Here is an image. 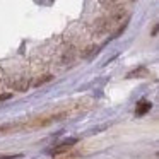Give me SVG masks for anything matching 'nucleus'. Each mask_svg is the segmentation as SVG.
Wrapping results in <instances>:
<instances>
[{"label":"nucleus","instance_id":"3","mask_svg":"<svg viewBox=\"0 0 159 159\" xmlns=\"http://www.w3.org/2000/svg\"><path fill=\"white\" fill-rule=\"evenodd\" d=\"M135 75H147V70H145V69L134 70V72H130V74H128V79H132V77H135Z\"/></svg>","mask_w":159,"mask_h":159},{"label":"nucleus","instance_id":"7","mask_svg":"<svg viewBox=\"0 0 159 159\" xmlns=\"http://www.w3.org/2000/svg\"><path fill=\"white\" fill-rule=\"evenodd\" d=\"M9 128H11V127H9V125H4V127H0V132H4V130H9Z\"/></svg>","mask_w":159,"mask_h":159},{"label":"nucleus","instance_id":"5","mask_svg":"<svg viewBox=\"0 0 159 159\" xmlns=\"http://www.w3.org/2000/svg\"><path fill=\"white\" fill-rule=\"evenodd\" d=\"M19 157H22V154H9V156H0V159H19Z\"/></svg>","mask_w":159,"mask_h":159},{"label":"nucleus","instance_id":"1","mask_svg":"<svg viewBox=\"0 0 159 159\" xmlns=\"http://www.w3.org/2000/svg\"><path fill=\"white\" fill-rule=\"evenodd\" d=\"M74 144H77V139H69V140L62 142L60 145H57L55 149H52V154H62V152H67Z\"/></svg>","mask_w":159,"mask_h":159},{"label":"nucleus","instance_id":"4","mask_svg":"<svg viewBox=\"0 0 159 159\" xmlns=\"http://www.w3.org/2000/svg\"><path fill=\"white\" fill-rule=\"evenodd\" d=\"M48 80H52V75H45L43 79H38L34 82V86H39V84H45V82H48Z\"/></svg>","mask_w":159,"mask_h":159},{"label":"nucleus","instance_id":"6","mask_svg":"<svg viewBox=\"0 0 159 159\" xmlns=\"http://www.w3.org/2000/svg\"><path fill=\"white\" fill-rule=\"evenodd\" d=\"M11 98H12V94H11V93H7V94H0V103H2V101L11 99Z\"/></svg>","mask_w":159,"mask_h":159},{"label":"nucleus","instance_id":"2","mask_svg":"<svg viewBox=\"0 0 159 159\" xmlns=\"http://www.w3.org/2000/svg\"><path fill=\"white\" fill-rule=\"evenodd\" d=\"M151 108H152V104L149 103V101H142L140 104H137V110H135V115H137V116H142V115H145L149 110H151Z\"/></svg>","mask_w":159,"mask_h":159}]
</instances>
